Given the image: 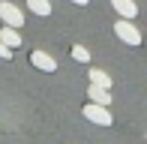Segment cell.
I'll return each instance as SVG.
<instances>
[{"label":"cell","instance_id":"cell-11","mask_svg":"<svg viewBox=\"0 0 147 144\" xmlns=\"http://www.w3.org/2000/svg\"><path fill=\"white\" fill-rule=\"evenodd\" d=\"M9 57H12V48H9V45H3V42H0V60H9Z\"/></svg>","mask_w":147,"mask_h":144},{"label":"cell","instance_id":"cell-5","mask_svg":"<svg viewBox=\"0 0 147 144\" xmlns=\"http://www.w3.org/2000/svg\"><path fill=\"white\" fill-rule=\"evenodd\" d=\"M0 42L9 45V48H18V45H21V33H18V27H12V24L0 27Z\"/></svg>","mask_w":147,"mask_h":144},{"label":"cell","instance_id":"cell-4","mask_svg":"<svg viewBox=\"0 0 147 144\" xmlns=\"http://www.w3.org/2000/svg\"><path fill=\"white\" fill-rule=\"evenodd\" d=\"M30 63L36 69H42V72H57V60L48 54V51H33V54H30Z\"/></svg>","mask_w":147,"mask_h":144},{"label":"cell","instance_id":"cell-10","mask_svg":"<svg viewBox=\"0 0 147 144\" xmlns=\"http://www.w3.org/2000/svg\"><path fill=\"white\" fill-rule=\"evenodd\" d=\"M72 60H78V63H90V51L84 48V45H72Z\"/></svg>","mask_w":147,"mask_h":144},{"label":"cell","instance_id":"cell-7","mask_svg":"<svg viewBox=\"0 0 147 144\" xmlns=\"http://www.w3.org/2000/svg\"><path fill=\"white\" fill-rule=\"evenodd\" d=\"M111 6L117 9V15H120V18H135V15H138L135 0H111Z\"/></svg>","mask_w":147,"mask_h":144},{"label":"cell","instance_id":"cell-2","mask_svg":"<svg viewBox=\"0 0 147 144\" xmlns=\"http://www.w3.org/2000/svg\"><path fill=\"white\" fill-rule=\"evenodd\" d=\"M84 117H87L90 123H96V126H111V123H114V117H111L108 105H99V102L84 105Z\"/></svg>","mask_w":147,"mask_h":144},{"label":"cell","instance_id":"cell-9","mask_svg":"<svg viewBox=\"0 0 147 144\" xmlns=\"http://www.w3.org/2000/svg\"><path fill=\"white\" fill-rule=\"evenodd\" d=\"M90 81L99 84V87H108V90H111V75H108V72H102V69H90Z\"/></svg>","mask_w":147,"mask_h":144},{"label":"cell","instance_id":"cell-1","mask_svg":"<svg viewBox=\"0 0 147 144\" xmlns=\"http://www.w3.org/2000/svg\"><path fill=\"white\" fill-rule=\"evenodd\" d=\"M114 36H117L123 45H132V48L141 45V30L132 24V18H120V21L114 24Z\"/></svg>","mask_w":147,"mask_h":144},{"label":"cell","instance_id":"cell-8","mask_svg":"<svg viewBox=\"0 0 147 144\" xmlns=\"http://www.w3.org/2000/svg\"><path fill=\"white\" fill-rule=\"evenodd\" d=\"M27 9L33 15H51V0H27Z\"/></svg>","mask_w":147,"mask_h":144},{"label":"cell","instance_id":"cell-3","mask_svg":"<svg viewBox=\"0 0 147 144\" xmlns=\"http://www.w3.org/2000/svg\"><path fill=\"white\" fill-rule=\"evenodd\" d=\"M0 21L12 24V27H21V24H24V12L18 9L12 0H0Z\"/></svg>","mask_w":147,"mask_h":144},{"label":"cell","instance_id":"cell-12","mask_svg":"<svg viewBox=\"0 0 147 144\" xmlns=\"http://www.w3.org/2000/svg\"><path fill=\"white\" fill-rule=\"evenodd\" d=\"M72 3H75V6H87L90 0H72Z\"/></svg>","mask_w":147,"mask_h":144},{"label":"cell","instance_id":"cell-6","mask_svg":"<svg viewBox=\"0 0 147 144\" xmlns=\"http://www.w3.org/2000/svg\"><path fill=\"white\" fill-rule=\"evenodd\" d=\"M87 96H90V102L111 105V93H108V87H99V84H93V81H90V87H87Z\"/></svg>","mask_w":147,"mask_h":144}]
</instances>
